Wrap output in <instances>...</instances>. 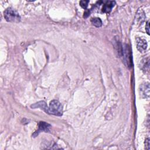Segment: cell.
<instances>
[{"label": "cell", "mask_w": 150, "mask_h": 150, "mask_svg": "<svg viewBox=\"0 0 150 150\" xmlns=\"http://www.w3.org/2000/svg\"><path fill=\"white\" fill-rule=\"evenodd\" d=\"M115 5V1H106L103 6L102 8V12L104 13H110L112 8Z\"/></svg>", "instance_id": "277c9868"}, {"label": "cell", "mask_w": 150, "mask_h": 150, "mask_svg": "<svg viewBox=\"0 0 150 150\" xmlns=\"http://www.w3.org/2000/svg\"><path fill=\"white\" fill-rule=\"evenodd\" d=\"M149 22L148 21V22H146V26H145V30H146V32H147V33H148V35H149Z\"/></svg>", "instance_id": "4fadbf2b"}, {"label": "cell", "mask_w": 150, "mask_h": 150, "mask_svg": "<svg viewBox=\"0 0 150 150\" xmlns=\"http://www.w3.org/2000/svg\"><path fill=\"white\" fill-rule=\"evenodd\" d=\"M89 3V1H81L80 2V5L84 9H86L87 6H88V4Z\"/></svg>", "instance_id": "8fae6325"}, {"label": "cell", "mask_w": 150, "mask_h": 150, "mask_svg": "<svg viewBox=\"0 0 150 150\" xmlns=\"http://www.w3.org/2000/svg\"><path fill=\"white\" fill-rule=\"evenodd\" d=\"M90 15V11L89 10H86L84 13V18H86Z\"/></svg>", "instance_id": "5bb4252c"}, {"label": "cell", "mask_w": 150, "mask_h": 150, "mask_svg": "<svg viewBox=\"0 0 150 150\" xmlns=\"http://www.w3.org/2000/svg\"><path fill=\"white\" fill-rule=\"evenodd\" d=\"M140 93L143 98H148L149 96V86L148 83L142 84L140 87Z\"/></svg>", "instance_id": "5b68a950"}, {"label": "cell", "mask_w": 150, "mask_h": 150, "mask_svg": "<svg viewBox=\"0 0 150 150\" xmlns=\"http://www.w3.org/2000/svg\"><path fill=\"white\" fill-rule=\"evenodd\" d=\"M91 23L96 27H100L102 25V21L99 18H94L91 19Z\"/></svg>", "instance_id": "9c48e42d"}, {"label": "cell", "mask_w": 150, "mask_h": 150, "mask_svg": "<svg viewBox=\"0 0 150 150\" xmlns=\"http://www.w3.org/2000/svg\"><path fill=\"white\" fill-rule=\"evenodd\" d=\"M4 18L8 22H19L21 21V16L15 9L8 8L4 11Z\"/></svg>", "instance_id": "7a4b0ae2"}, {"label": "cell", "mask_w": 150, "mask_h": 150, "mask_svg": "<svg viewBox=\"0 0 150 150\" xmlns=\"http://www.w3.org/2000/svg\"><path fill=\"white\" fill-rule=\"evenodd\" d=\"M50 127V125L48 123H46L44 121H40L39 124V129L37 131L36 133H38L41 131H45V132H47L49 131V128Z\"/></svg>", "instance_id": "ba28073f"}, {"label": "cell", "mask_w": 150, "mask_h": 150, "mask_svg": "<svg viewBox=\"0 0 150 150\" xmlns=\"http://www.w3.org/2000/svg\"><path fill=\"white\" fill-rule=\"evenodd\" d=\"M122 55H123L124 60L126 62V64L128 66L131 67L132 64V57H131V55L130 49L127 45H124V48L122 50Z\"/></svg>", "instance_id": "3957f363"}, {"label": "cell", "mask_w": 150, "mask_h": 150, "mask_svg": "<svg viewBox=\"0 0 150 150\" xmlns=\"http://www.w3.org/2000/svg\"><path fill=\"white\" fill-rule=\"evenodd\" d=\"M137 49L139 51H140L141 52H144L147 47L146 41L144 39H141V38L137 39Z\"/></svg>", "instance_id": "8992f818"}, {"label": "cell", "mask_w": 150, "mask_h": 150, "mask_svg": "<svg viewBox=\"0 0 150 150\" xmlns=\"http://www.w3.org/2000/svg\"><path fill=\"white\" fill-rule=\"evenodd\" d=\"M32 108H42L43 110H44L46 112L48 113V111H49V107H47L46 103L43 101H39L34 104L31 105L30 106Z\"/></svg>", "instance_id": "52a82bcc"}, {"label": "cell", "mask_w": 150, "mask_h": 150, "mask_svg": "<svg viewBox=\"0 0 150 150\" xmlns=\"http://www.w3.org/2000/svg\"><path fill=\"white\" fill-rule=\"evenodd\" d=\"M63 113V108L61 103L56 100H53L50 101L48 114H53L55 115L61 116Z\"/></svg>", "instance_id": "6da1fadb"}, {"label": "cell", "mask_w": 150, "mask_h": 150, "mask_svg": "<svg viewBox=\"0 0 150 150\" xmlns=\"http://www.w3.org/2000/svg\"><path fill=\"white\" fill-rule=\"evenodd\" d=\"M149 59L148 58L147 59H144V60H142V63H141V69L143 70H149Z\"/></svg>", "instance_id": "30bf717a"}, {"label": "cell", "mask_w": 150, "mask_h": 150, "mask_svg": "<svg viewBox=\"0 0 150 150\" xmlns=\"http://www.w3.org/2000/svg\"><path fill=\"white\" fill-rule=\"evenodd\" d=\"M145 148L147 149H150V144H149V138H146L145 139Z\"/></svg>", "instance_id": "7c38bea8"}]
</instances>
